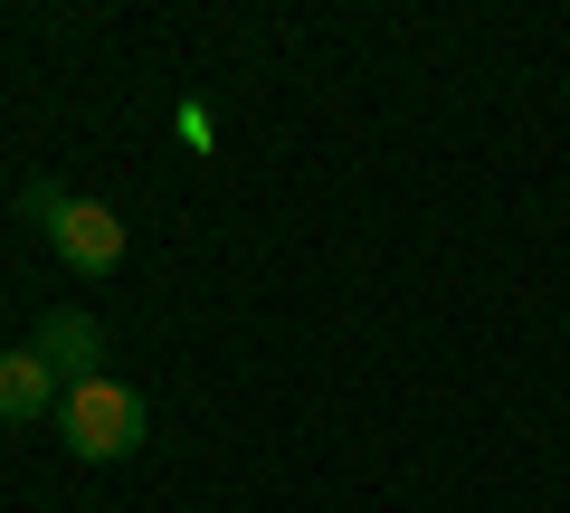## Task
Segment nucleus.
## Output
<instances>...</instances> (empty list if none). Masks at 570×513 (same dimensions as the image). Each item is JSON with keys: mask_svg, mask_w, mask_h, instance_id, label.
<instances>
[{"mask_svg": "<svg viewBox=\"0 0 570 513\" xmlns=\"http://www.w3.org/2000/svg\"><path fill=\"white\" fill-rule=\"evenodd\" d=\"M20 219L48 228V247H58L77 276H115L124 267V219L105 200H77L67 181H20Z\"/></svg>", "mask_w": 570, "mask_h": 513, "instance_id": "nucleus-1", "label": "nucleus"}, {"mask_svg": "<svg viewBox=\"0 0 570 513\" xmlns=\"http://www.w3.org/2000/svg\"><path fill=\"white\" fill-rule=\"evenodd\" d=\"M58 399H67V391H58V371H48L29 343H20V352H0V428H29V418H48Z\"/></svg>", "mask_w": 570, "mask_h": 513, "instance_id": "nucleus-4", "label": "nucleus"}, {"mask_svg": "<svg viewBox=\"0 0 570 513\" xmlns=\"http://www.w3.org/2000/svg\"><path fill=\"white\" fill-rule=\"evenodd\" d=\"M29 352H39V362L58 371V391H77V381H105V324H96L86 305H58V314H39Z\"/></svg>", "mask_w": 570, "mask_h": 513, "instance_id": "nucleus-3", "label": "nucleus"}, {"mask_svg": "<svg viewBox=\"0 0 570 513\" xmlns=\"http://www.w3.org/2000/svg\"><path fill=\"white\" fill-rule=\"evenodd\" d=\"M58 428H67V456H77V466H124V456L153 437V410H142V391H124V381H77V391L58 399Z\"/></svg>", "mask_w": 570, "mask_h": 513, "instance_id": "nucleus-2", "label": "nucleus"}]
</instances>
